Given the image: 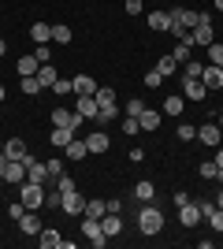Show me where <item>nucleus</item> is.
<instances>
[{"mask_svg": "<svg viewBox=\"0 0 223 249\" xmlns=\"http://www.w3.org/2000/svg\"><path fill=\"white\" fill-rule=\"evenodd\" d=\"M22 93H26V97L41 93V82H37V74H26V78H22Z\"/></svg>", "mask_w": 223, "mask_h": 249, "instance_id": "obj_35", "label": "nucleus"}, {"mask_svg": "<svg viewBox=\"0 0 223 249\" xmlns=\"http://www.w3.org/2000/svg\"><path fill=\"white\" fill-rule=\"evenodd\" d=\"M138 123H141V130H156V126L164 123V112H156V108H145V112L138 115Z\"/></svg>", "mask_w": 223, "mask_h": 249, "instance_id": "obj_20", "label": "nucleus"}, {"mask_svg": "<svg viewBox=\"0 0 223 249\" xmlns=\"http://www.w3.org/2000/svg\"><path fill=\"white\" fill-rule=\"evenodd\" d=\"M138 231L141 234H160V231H164V212L153 208V201L138 208Z\"/></svg>", "mask_w": 223, "mask_h": 249, "instance_id": "obj_1", "label": "nucleus"}, {"mask_svg": "<svg viewBox=\"0 0 223 249\" xmlns=\"http://www.w3.org/2000/svg\"><path fill=\"white\" fill-rule=\"evenodd\" d=\"M71 82H74V93L78 97H93L97 93V78L93 74H74Z\"/></svg>", "mask_w": 223, "mask_h": 249, "instance_id": "obj_13", "label": "nucleus"}, {"mask_svg": "<svg viewBox=\"0 0 223 249\" xmlns=\"http://www.w3.org/2000/svg\"><path fill=\"white\" fill-rule=\"evenodd\" d=\"M22 212H26V205H22V201H15V205H8V216L15 219V223H19V219H22Z\"/></svg>", "mask_w": 223, "mask_h": 249, "instance_id": "obj_45", "label": "nucleus"}, {"mask_svg": "<svg viewBox=\"0 0 223 249\" xmlns=\"http://www.w3.org/2000/svg\"><path fill=\"white\" fill-rule=\"evenodd\" d=\"M56 190H60V194H71V190H78V182H74L71 175H60L56 178Z\"/></svg>", "mask_w": 223, "mask_h": 249, "instance_id": "obj_39", "label": "nucleus"}, {"mask_svg": "<svg viewBox=\"0 0 223 249\" xmlns=\"http://www.w3.org/2000/svg\"><path fill=\"white\" fill-rule=\"evenodd\" d=\"M123 11H127V15H141V0H127Z\"/></svg>", "mask_w": 223, "mask_h": 249, "instance_id": "obj_48", "label": "nucleus"}, {"mask_svg": "<svg viewBox=\"0 0 223 249\" xmlns=\"http://www.w3.org/2000/svg\"><path fill=\"white\" fill-rule=\"evenodd\" d=\"M74 138V130L71 126H52V145L56 149H67V142Z\"/></svg>", "mask_w": 223, "mask_h": 249, "instance_id": "obj_29", "label": "nucleus"}, {"mask_svg": "<svg viewBox=\"0 0 223 249\" xmlns=\"http://www.w3.org/2000/svg\"><path fill=\"white\" fill-rule=\"evenodd\" d=\"M182 108H186V97H182V93H168L160 112H164V115H182Z\"/></svg>", "mask_w": 223, "mask_h": 249, "instance_id": "obj_18", "label": "nucleus"}, {"mask_svg": "<svg viewBox=\"0 0 223 249\" xmlns=\"http://www.w3.org/2000/svg\"><path fill=\"white\" fill-rule=\"evenodd\" d=\"M86 156H89V149H86V138L74 134L71 142H67V160H86Z\"/></svg>", "mask_w": 223, "mask_h": 249, "instance_id": "obj_21", "label": "nucleus"}, {"mask_svg": "<svg viewBox=\"0 0 223 249\" xmlns=\"http://www.w3.org/2000/svg\"><path fill=\"white\" fill-rule=\"evenodd\" d=\"M37 246H41V249H60V231L41 227V234H37Z\"/></svg>", "mask_w": 223, "mask_h": 249, "instance_id": "obj_24", "label": "nucleus"}, {"mask_svg": "<svg viewBox=\"0 0 223 249\" xmlns=\"http://www.w3.org/2000/svg\"><path fill=\"white\" fill-rule=\"evenodd\" d=\"M168 26H171V15H168V11H149V30L168 34Z\"/></svg>", "mask_w": 223, "mask_h": 249, "instance_id": "obj_23", "label": "nucleus"}, {"mask_svg": "<svg viewBox=\"0 0 223 249\" xmlns=\"http://www.w3.org/2000/svg\"><path fill=\"white\" fill-rule=\"evenodd\" d=\"M201 82L208 86V89H223V67H220V63H205Z\"/></svg>", "mask_w": 223, "mask_h": 249, "instance_id": "obj_8", "label": "nucleus"}, {"mask_svg": "<svg viewBox=\"0 0 223 249\" xmlns=\"http://www.w3.org/2000/svg\"><path fill=\"white\" fill-rule=\"evenodd\" d=\"M4 182H26V160H8V167H4Z\"/></svg>", "mask_w": 223, "mask_h": 249, "instance_id": "obj_10", "label": "nucleus"}, {"mask_svg": "<svg viewBox=\"0 0 223 249\" xmlns=\"http://www.w3.org/2000/svg\"><path fill=\"white\" fill-rule=\"evenodd\" d=\"M212 8H216V11H223V0H212Z\"/></svg>", "mask_w": 223, "mask_h": 249, "instance_id": "obj_52", "label": "nucleus"}, {"mask_svg": "<svg viewBox=\"0 0 223 249\" xmlns=\"http://www.w3.org/2000/svg\"><path fill=\"white\" fill-rule=\"evenodd\" d=\"M37 67H41V63L34 60V56H22V60H19V67H15V71H19V78H26V74H37Z\"/></svg>", "mask_w": 223, "mask_h": 249, "instance_id": "obj_30", "label": "nucleus"}, {"mask_svg": "<svg viewBox=\"0 0 223 249\" xmlns=\"http://www.w3.org/2000/svg\"><path fill=\"white\" fill-rule=\"evenodd\" d=\"M78 115H82V119H97V115H101L97 97H78Z\"/></svg>", "mask_w": 223, "mask_h": 249, "instance_id": "obj_22", "label": "nucleus"}, {"mask_svg": "<svg viewBox=\"0 0 223 249\" xmlns=\"http://www.w3.org/2000/svg\"><path fill=\"white\" fill-rule=\"evenodd\" d=\"M197 138V126L193 123H179V142H193Z\"/></svg>", "mask_w": 223, "mask_h": 249, "instance_id": "obj_40", "label": "nucleus"}, {"mask_svg": "<svg viewBox=\"0 0 223 249\" xmlns=\"http://www.w3.org/2000/svg\"><path fill=\"white\" fill-rule=\"evenodd\" d=\"M60 208H64L67 216H82V212H86V201H82V194H78V190H71V194H64Z\"/></svg>", "mask_w": 223, "mask_h": 249, "instance_id": "obj_7", "label": "nucleus"}, {"mask_svg": "<svg viewBox=\"0 0 223 249\" xmlns=\"http://www.w3.org/2000/svg\"><path fill=\"white\" fill-rule=\"evenodd\" d=\"M201 178H220V167H216V160H212V164H201Z\"/></svg>", "mask_w": 223, "mask_h": 249, "instance_id": "obj_46", "label": "nucleus"}, {"mask_svg": "<svg viewBox=\"0 0 223 249\" xmlns=\"http://www.w3.org/2000/svg\"><path fill=\"white\" fill-rule=\"evenodd\" d=\"M30 37L37 45H49V41H52V26H49V22H34V26H30Z\"/></svg>", "mask_w": 223, "mask_h": 249, "instance_id": "obj_25", "label": "nucleus"}, {"mask_svg": "<svg viewBox=\"0 0 223 249\" xmlns=\"http://www.w3.org/2000/svg\"><path fill=\"white\" fill-rule=\"evenodd\" d=\"M216 167L223 171V149H220V145H216Z\"/></svg>", "mask_w": 223, "mask_h": 249, "instance_id": "obj_49", "label": "nucleus"}, {"mask_svg": "<svg viewBox=\"0 0 223 249\" xmlns=\"http://www.w3.org/2000/svg\"><path fill=\"white\" fill-rule=\"evenodd\" d=\"M104 212H108V201L93 197V201H86V212H82V216H89V219H101Z\"/></svg>", "mask_w": 223, "mask_h": 249, "instance_id": "obj_28", "label": "nucleus"}, {"mask_svg": "<svg viewBox=\"0 0 223 249\" xmlns=\"http://www.w3.org/2000/svg\"><path fill=\"white\" fill-rule=\"evenodd\" d=\"M201 205H193V201H186V205H182V212H179V223L182 227H197V223H201Z\"/></svg>", "mask_w": 223, "mask_h": 249, "instance_id": "obj_11", "label": "nucleus"}, {"mask_svg": "<svg viewBox=\"0 0 223 249\" xmlns=\"http://www.w3.org/2000/svg\"><path fill=\"white\" fill-rule=\"evenodd\" d=\"M212 41H216V30H212V15H208V11H197V26L190 30V45H201V49H208Z\"/></svg>", "mask_w": 223, "mask_h": 249, "instance_id": "obj_2", "label": "nucleus"}, {"mask_svg": "<svg viewBox=\"0 0 223 249\" xmlns=\"http://www.w3.org/2000/svg\"><path fill=\"white\" fill-rule=\"evenodd\" d=\"M197 138H201V145L216 149V145H220V138H223V130H220V123H201V130H197Z\"/></svg>", "mask_w": 223, "mask_h": 249, "instance_id": "obj_9", "label": "nucleus"}, {"mask_svg": "<svg viewBox=\"0 0 223 249\" xmlns=\"http://www.w3.org/2000/svg\"><path fill=\"white\" fill-rule=\"evenodd\" d=\"M138 130H141L138 115H130V119H123V134H127V138H134V134H138Z\"/></svg>", "mask_w": 223, "mask_h": 249, "instance_id": "obj_41", "label": "nucleus"}, {"mask_svg": "<svg viewBox=\"0 0 223 249\" xmlns=\"http://www.w3.org/2000/svg\"><path fill=\"white\" fill-rule=\"evenodd\" d=\"M216 205H220V208H223V190H220V194H216Z\"/></svg>", "mask_w": 223, "mask_h": 249, "instance_id": "obj_53", "label": "nucleus"}, {"mask_svg": "<svg viewBox=\"0 0 223 249\" xmlns=\"http://www.w3.org/2000/svg\"><path fill=\"white\" fill-rule=\"evenodd\" d=\"M82 234H86L89 242H93L97 249H101V246H108V234L101 231V219H89V216H86V219H82Z\"/></svg>", "mask_w": 223, "mask_h": 249, "instance_id": "obj_5", "label": "nucleus"}, {"mask_svg": "<svg viewBox=\"0 0 223 249\" xmlns=\"http://www.w3.org/2000/svg\"><path fill=\"white\" fill-rule=\"evenodd\" d=\"M190 49H193L190 41H179V45H175V52H171V56H175V60L182 63V60H190Z\"/></svg>", "mask_w": 223, "mask_h": 249, "instance_id": "obj_43", "label": "nucleus"}, {"mask_svg": "<svg viewBox=\"0 0 223 249\" xmlns=\"http://www.w3.org/2000/svg\"><path fill=\"white\" fill-rule=\"evenodd\" d=\"M52 93H60V97L74 93V82H71V78H56V82H52Z\"/></svg>", "mask_w": 223, "mask_h": 249, "instance_id": "obj_38", "label": "nucleus"}, {"mask_svg": "<svg viewBox=\"0 0 223 249\" xmlns=\"http://www.w3.org/2000/svg\"><path fill=\"white\" fill-rule=\"evenodd\" d=\"M101 231H104L108 238H116L119 231H123V219H119V212H104V216H101Z\"/></svg>", "mask_w": 223, "mask_h": 249, "instance_id": "obj_15", "label": "nucleus"}, {"mask_svg": "<svg viewBox=\"0 0 223 249\" xmlns=\"http://www.w3.org/2000/svg\"><path fill=\"white\" fill-rule=\"evenodd\" d=\"M34 60L37 63H52V49H49V45H37V49H34Z\"/></svg>", "mask_w": 223, "mask_h": 249, "instance_id": "obj_42", "label": "nucleus"}, {"mask_svg": "<svg viewBox=\"0 0 223 249\" xmlns=\"http://www.w3.org/2000/svg\"><path fill=\"white\" fill-rule=\"evenodd\" d=\"M156 71L164 74V78H168V74H175V71H179V60H175V56H164V60H156Z\"/></svg>", "mask_w": 223, "mask_h": 249, "instance_id": "obj_32", "label": "nucleus"}, {"mask_svg": "<svg viewBox=\"0 0 223 249\" xmlns=\"http://www.w3.org/2000/svg\"><path fill=\"white\" fill-rule=\"evenodd\" d=\"M134 197H138L141 205H149V201L156 197V186H153V182H149V178H141L138 186H134Z\"/></svg>", "mask_w": 223, "mask_h": 249, "instance_id": "obj_27", "label": "nucleus"}, {"mask_svg": "<svg viewBox=\"0 0 223 249\" xmlns=\"http://www.w3.org/2000/svg\"><path fill=\"white\" fill-rule=\"evenodd\" d=\"M205 219H208V227H212L216 234H223V208H220V205H216V208H212V212H208Z\"/></svg>", "mask_w": 223, "mask_h": 249, "instance_id": "obj_34", "label": "nucleus"}, {"mask_svg": "<svg viewBox=\"0 0 223 249\" xmlns=\"http://www.w3.org/2000/svg\"><path fill=\"white\" fill-rule=\"evenodd\" d=\"M19 227H22V234H41V219H37V212H34V208H26V212H22Z\"/></svg>", "mask_w": 223, "mask_h": 249, "instance_id": "obj_17", "label": "nucleus"}, {"mask_svg": "<svg viewBox=\"0 0 223 249\" xmlns=\"http://www.w3.org/2000/svg\"><path fill=\"white\" fill-rule=\"evenodd\" d=\"M4 52H8V41H4V37H0V56H4Z\"/></svg>", "mask_w": 223, "mask_h": 249, "instance_id": "obj_51", "label": "nucleus"}, {"mask_svg": "<svg viewBox=\"0 0 223 249\" xmlns=\"http://www.w3.org/2000/svg\"><path fill=\"white\" fill-rule=\"evenodd\" d=\"M26 178H30V182H41V186H45V182H49V167H45L41 160H34V156H30V160H26Z\"/></svg>", "mask_w": 223, "mask_h": 249, "instance_id": "obj_14", "label": "nucleus"}, {"mask_svg": "<svg viewBox=\"0 0 223 249\" xmlns=\"http://www.w3.org/2000/svg\"><path fill=\"white\" fill-rule=\"evenodd\" d=\"M205 93H208V86L201 78H182V97L186 101H205Z\"/></svg>", "mask_w": 223, "mask_h": 249, "instance_id": "obj_6", "label": "nucleus"}, {"mask_svg": "<svg viewBox=\"0 0 223 249\" xmlns=\"http://www.w3.org/2000/svg\"><path fill=\"white\" fill-rule=\"evenodd\" d=\"M205 52H208V63H220V67H223V45L220 41H212Z\"/></svg>", "mask_w": 223, "mask_h": 249, "instance_id": "obj_37", "label": "nucleus"}, {"mask_svg": "<svg viewBox=\"0 0 223 249\" xmlns=\"http://www.w3.org/2000/svg\"><path fill=\"white\" fill-rule=\"evenodd\" d=\"M205 71V60H186V67H182V78H201Z\"/></svg>", "mask_w": 223, "mask_h": 249, "instance_id": "obj_33", "label": "nucleus"}, {"mask_svg": "<svg viewBox=\"0 0 223 249\" xmlns=\"http://www.w3.org/2000/svg\"><path fill=\"white\" fill-rule=\"evenodd\" d=\"M78 123H86L78 112H67V108H56V112H52V126H71V130H74Z\"/></svg>", "mask_w": 223, "mask_h": 249, "instance_id": "obj_12", "label": "nucleus"}, {"mask_svg": "<svg viewBox=\"0 0 223 249\" xmlns=\"http://www.w3.org/2000/svg\"><path fill=\"white\" fill-rule=\"evenodd\" d=\"M56 78H60V74H56L52 63H41V67H37V82H41V89H52Z\"/></svg>", "mask_w": 223, "mask_h": 249, "instance_id": "obj_26", "label": "nucleus"}, {"mask_svg": "<svg viewBox=\"0 0 223 249\" xmlns=\"http://www.w3.org/2000/svg\"><path fill=\"white\" fill-rule=\"evenodd\" d=\"M52 41H56V45H71V26L56 22V26H52Z\"/></svg>", "mask_w": 223, "mask_h": 249, "instance_id": "obj_31", "label": "nucleus"}, {"mask_svg": "<svg viewBox=\"0 0 223 249\" xmlns=\"http://www.w3.org/2000/svg\"><path fill=\"white\" fill-rule=\"evenodd\" d=\"M0 156H4V142H0Z\"/></svg>", "mask_w": 223, "mask_h": 249, "instance_id": "obj_56", "label": "nucleus"}, {"mask_svg": "<svg viewBox=\"0 0 223 249\" xmlns=\"http://www.w3.org/2000/svg\"><path fill=\"white\" fill-rule=\"evenodd\" d=\"M160 82H164V74H160V71H156V67H153V71H149V74H145V86H149V89H156V86H160Z\"/></svg>", "mask_w": 223, "mask_h": 249, "instance_id": "obj_44", "label": "nucleus"}, {"mask_svg": "<svg viewBox=\"0 0 223 249\" xmlns=\"http://www.w3.org/2000/svg\"><path fill=\"white\" fill-rule=\"evenodd\" d=\"M216 123H220V130H223V115H220V119H216Z\"/></svg>", "mask_w": 223, "mask_h": 249, "instance_id": "obj_55", "label": "nucleus"}, {"mask_svg": "<svg viewBox=\"0 0 223 249\" xmlns=\"http://www.w3.org/2000/svg\"><path fill=\"white\" fill-rule=\"evenodd\" d=\"M108 145H112V142H108L104 130H93V134L86 138V149H89V153H108Z\"/></svg>", "mask_w": 223, "mask_h": 249, "instance_id": "obj_19", "label": "nucleus"}, {"mask_svg": "<svg viewBox=\"0 0 223 249\" xmlns=\"http://www.w3.org/2000/svg\"><path fill=\"white\" fill-rule=\"evenodd\" d=\"M0 104H4V86H0Z\"/></svg>", "mask_w": 223, "mask_h": 249, "instance_id": "obj_54", "label": "nucleus"}, {"mask_svg": "<svg viewBox=\"0 0 223 249\" xmlns=\"http://www.w3.org/2000/svg\"><path fill=\"white\" fill-rule=\"evenodd\" d=\"M19 201H22L26 208L45 205V186H41V182H30V178H26V182H19Z\"/></svg>", "mask_w": 223, "mask_h": 249, "instance_id": "obj_4", "label": "nucleus"}, {"mask_svg": "<svg viewBox=\"0 0 223 249\" xmlns=\"http://www.w3.org/2000/svg\"><path fill=\"white\" fill-rule=\"evenodd\" d=\"M45 167H49V178H60V175H64V160H60V156H49Z\"/></svg>", "mask_w": 223, "mask_h": 249, "instance_id": "obj_36", "label": "nucleus"}, {"mask_svg": "<svg viewBox=\"0 0 223 249\" xmlns=\"http://www.w3.org/2000/svg\"><path fill=\"white\" fill-rule=\"evenodd\" d=\"M4 167H8V156H0V182H4Z\"/></svg>", "mask_w": 223, "mask_h": 249, "instance_id": "obj_50", "label": "nucleus"}, {"mask_svg": "<svg viewBox=\"0 0 223 249\" xmlns=\"http://www.w3.org/2000/svg\"><path fill=\"white\" fill-rule=\"evenodd\" d=\"M97 108H101V115H97V123H104V119H116V89H104V86H97Z\"/></svg>", "mask_w": 223, "mask_h": 249, "instance_id": "obj_3", "label": "nucleus"}, {"mask_svg": "<svg viewBox=\"0 0 223 249\" xmlns=\"http://www.w3.org/2000/svg\"><path fill=\"white\" fill-rule=\"evenodd\" d=\"M4 156H8V160H30V153H26V145H22V138L4 142Z\"/></svg>", "mask_w": 223, "mask_h": 249, "instance_id": "obj_16", "label": "nucleus"}, {"mask_svg": "<svg viewBox=\"0 0 223 249\" xmlns=\"http://www.w3.org/2000/svg\"><path fill=\"white\" fill-rule=\"evenodd\" d=\"M145 112V104H141V97H134V101L127 104V115H141Z\"/></svg>", "mask_w": 223, "mask_h": 249, "instance_id": "obj_47", "label": "nucleus"}]
</instances>
